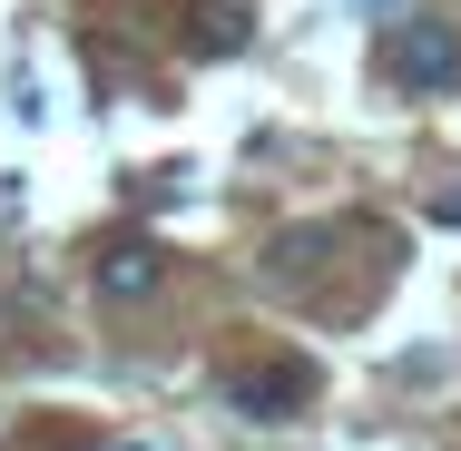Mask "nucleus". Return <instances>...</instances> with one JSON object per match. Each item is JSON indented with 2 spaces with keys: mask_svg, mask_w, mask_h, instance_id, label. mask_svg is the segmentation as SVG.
<instances>
[{
  "mask_svg": "<svg viewBox=\"0 0 461 451\" xmlns=\"http://www.w3.org/2000/svg\"><path fill=\"white\" fill-rule=\"evenodd\" d=\"M393 59V89H412V98H442V89H461V30L452 20H402L393 40H383Z\"/></svg>",
  "mask_w": 461,
  "mask_h": 451,
  "instance_id": "nucleus-1",
  "label": "nucleus"
},
{
  "mask_svg": "<svg viewBox=\"0 0 461 451\" xmlns=\"http://www.w3.org/2000/svg\"><path fill=\"white\" fill-rule=\"evenodd\" d=\"M304 392H314V373H304V363H285V354L236 363V373H226V402H236L246 422H294V412H304Z\"/></svg>",
  "mask_w": 461,
  "mask_h": 451,
  "instance_id": "nucleus-2",
  "label": "nucleus"
},
{
  "mask_svg": "<svg viewBox=\"0 0 461 451\" xmlns=\"http://www.w3.org/2000/svg\"><path fill=\"white\" fill-rule=\"evenodd\" d=\"M89 284L108 294V304H148L158 284H167V246H148V236H108L89 256Z\"/></svg>",
  "mask_w": 461,
  "mask_h": 451,
  "instance_id": "nucleus-3",
  "label": "nucleus"
},
{
  "mask_svg": "<svg viewBox=\"0 0 461 451\" xmlns=\"http://www.w3.org/2000/svg\"><path fill=\"white\" fill-rule=\"evenodd\" d=\"M324 256H334V216H314V226H285V236H266V256H256V284H276V294H304Z\"/></svg>",
  "mask_w": 461,
  "mask_h": 451,
  "instance_id": "nucleus-4",
  "label": "nucleus"
},
{
  "mask_svg": "<svg viewBox=\"0 0 461 451\" xmlns=\"http://www.w3.org/2000/svg\"><path fill=\"white\" fill-rule=\"evenodd\" d=\"M186 30H196V50H216V59L256 40V20H246L236 0H186Z\"/></svg>",
  "mask_w": 461,
  "mask_h": 451,
  "instance_id": "nucleus-5",
  "label": "nucleus"
},
{
  "mask_svg": "<svg viewBox=\"0 0 461 451\" xmlns=\"http://www.w3.org/2000/svg\"><path fill=\"white\" fill-rule=\"evenodd\" d=\"M20 216H30V186H20V177H0V226H20Z\"/></svg>",
  "mask_w": 461,
  "mask_h": 451,
  "instance_id": "nucleus-6",
  "label": "nucleus"
},
{
  "mask_svg": "<svg viewBox=\"0 0 461 451\" xmlns=\"http://www.w3.org/2000/svg\"><path fill=\"white\" fill-rule=\"evenodd\" d=\"M432 216H442V226H461V186H442V196H432Z\"/></svg>",
  "mask_w": 461,
  "mask_h": 451,
  "instance_id": "nucleus-7",
  "label": "nucleus"
},
{
  "mask_svg": "<svg viewBox=\"0 0 461 451\" xmlns=\"http://www.w3.org/2000/svg\"><path fill=\"white\" fill-rule=\"evenodd\" d=\"M364 10H402V0H364Z\"/></svg>",
  "mask_w": 461,
  "mask_h": 451,
  "instance_id": "nucleus-8",
  "label": "nucleus"
}]
</instances>
